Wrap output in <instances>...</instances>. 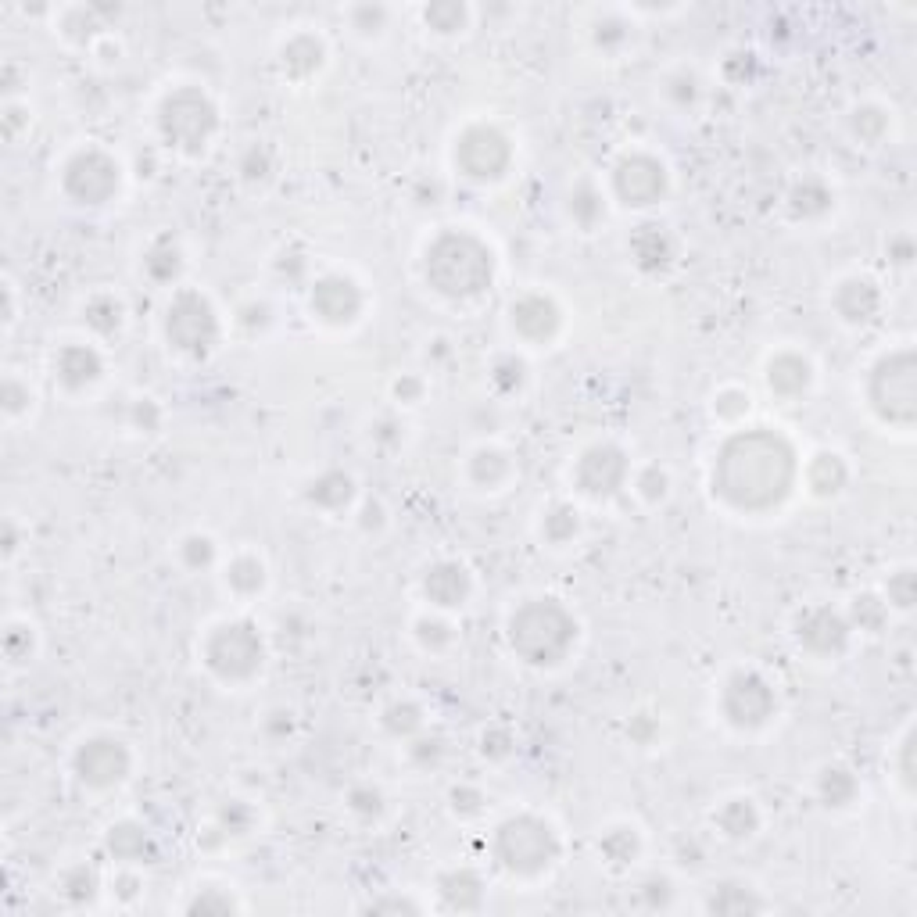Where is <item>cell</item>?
Instances as JSON below:
<instances>
[{"label":"cell","instance_id":"obj_1","mask_svg":"<svg viewBox=\"0 0 917 917\" xmlns=\"http://www.w3.org/2000/svg\"><path fill=\"white\" fill-rule=\"evenodd\" d=\"M792 473H796L792 448L778 434L753 430L720 448L713 488L738 509H767L789 495Z\"/></svg>","mask_w":917,"mask_h":917},{"label":"cell","instance_id":"obj_2","mask_svg":"<svg viewBox=\"0 0 917 917\" xmlns=\"http://www.w3.org/2000/svg\"><path fill=\"white\" fill-rule=\"evenodd\" d=\"M577 638L574 617L556 599H534L509 620V642L534 667H552L570 652Z\"/></svg>","mask_w":917,"mask_h":917},{"label":"cell","instance_id":"obj_3","mask_svg":"<svg viewBox=\"0 0 917 917\" xmlns=\"http://www.w3.org/2000/svg\"><path fill=\"white\" fill-rule=\"evenodd\" d=\"M427 280L445 298H473L491 283V251L470 233H445L427 251Z\"/></svg>","mask_w":917,"mask_h":917},{"label":"cell","instance_id":"obj_4","mask_svg":"<svg viewBox=\"0 0 917 917\" xmlns=\"http://www.w3.org/2000/svg\"><path fill=\"white\" fill-rule=\"evenodd\" d=\"M495 857L502 860V867L516 871V875H538L552 860L559 857V842L556 832L549 824L538 821V817H513L498 828L495 835Z\"/></svg>","mask_w":917,"mask_h":917},{"label":"cell","instance_id":"obj_5","mask_svg":"<svg viewBox=\"0 0 917 917\" xmlns=\"http://www.w3.org/2000/svg\"><path fill=\"white\" fill-rule=\"evenodd\" d=\"M914 398V355L900 348V352L885 355L875 366V373H871V405L878 409L882 420L907 427V423H914Z\"/></svg>","mask_w":917,"mask_h":917},{"label":"cell","instance_id":"obj_6","mask_svg":"<svg viewBox=\"0 0 917 917\" xmlns=\"http://www.w3.org/2000/svg\"><path fill=\"white\" fill-rule=\"evenodd\" d=\"M205 660L223 681H244L262 667V638L251 624L215 627L205 645Z\"/></svg>","mask_w":917,"mask_h":917},{"label":"cell","instance_id":"obj_7","mask_svg":"<svg viewBox=\"0 0 917 917\" xmlns=\"http://www.w3.org/2000/svg\"><path fill=\"white\" fill-rule=\"evenodd\" d=\"M215 129V108L198 90H180L162 104V133L183 151H201Z\"/></svg>","mask_w":917,"mask_h":917},{"label":"cell","instance_id":"obj_8","mask_svg":"<svg viewBox=\"0 0 917 917\" xmlns=\"http://www.w3.org/2000/svg\"><path fill=\"white\" fill-rule=\"evenodd\" d=\"M165 330H169V341L176 344L180 352H194V355L208 352L215 344V334H219L212 305H208L198 291L176 294V301L169 305V323H165Z\"/></svg>","mask_w":917,"mask_h":917},{"label":"cell","instance_id":"obj_9","mask_svg":"<svg viewBox=\"0 0 917 917\" xmlns=\"http://www.w3.org/2000/svg\"><path fill=\"white\" fill-rule=\"evenodd\" d=\"M65 190L79 205H104L119 190V165L104 151H79L65 165Z\"/></svg>","mask_w":917,"mask_h":917},{"label":"cell","instance_id":"obj_10","mask_svg":"<svg viewBox=\"0 0 917 917\" xmlns=\"http://www.w3.org/2000/svg\"><path fill=\"white\" fill-rule=\"evenodd\" d=\"M720 706H724V717H728L735 728H760V724H767L774 713V692L760 674L738 670L735 678L724 685Z\"/></svg>","mask_w":917,"mask_h":917},{"label":"cell","instance_id":"obj_11","mask_svg":"<svg viewBox=\"0 0 917 917\" xmlns=\"http://www.w3.org/2000/svg\"><path fill=\"white\" fill-rule=\"evenodd\" d=\"M455 162L463 165V172L473 176V180H495V176H502L509 165V140L502 137L498 129L477 126L459 140Z\"/></svg>","mask_w":917,"mask_h":917},{"label":"cell","instance_id":"obj_12","mask_svg":"<svg viewBox=\"0 0 917 917\" xmlns=\"http://www.w3.org/2000/svg\"><path fill=\"white\" fill-rule=\"evenodd\" d=\"M613 183H617V194L624 198V205L642 208V205H652V201L663 198V190H667V172H663V165L656 162V158L631 155L617 165Z\"/></svg>","mask_w":917,"mask_h":917},{"label":"cell","instance_id":"obj_13","mask_svg":"<svg viewBox=\"0 0 917 917\" xmlns=\"http://www.w3.org/2000/svg\"><path fill=\"white\" fill-rule=\"evenodd\" d=\"M76 771L86 785L108 789V785L126 778L129 753L122 742H115V738H94V742H86V746L76 753Z\"/></svg>","mask_w":917,"mask_h":917},{"label":"cell","instance_id":"obj_14","mask_svg":"<svg viewBox=\"0 0 917 917\" xmlns=\"http://www.w3.org/2000/svg\"><path fill=\"white\" fill-rule=\"evenodd\" d=\"M624 480H627V459L613 445L588 448L581 455V463H577V484H581V491H588L595 498H609L613 491H620Z\"/></svg>","mask_w":917,"mask_h":917},{"label":"cell","instance_id":"obj_15","mask_svg":"<svg viewBox=\"0 0 917 917\" xmlns=\"http://www.w3.org/2000/svg\"><path fill=\"white\" fill-rule=\"evenodd\" d=\"M846 638H849V624L828 606H817V609H806L799 617V642L806 645L810 652L817 656H835V652L846 649Z\"/></svg>","mask_w":917,"mask_h":917},{"label":"cell","instance_id":"obj_16","mask_svg":"<svg viewBox=\"0 0 917 917\" xmlns=\"http://www.w3.org/2000/svg\"><path fill=\"white\" fill-rule=\"evenodd\" d=\"M312 309L326 319V323H348L355 312L362 309V294L352 280L344 276H323L312 291Z\"/></svg>","mask_w":917,"mask_h":917},{"label":"cell","instance_id":"obj_17","mask_svg":"<svg viewBox=\"0 0 917 917\" xmlns=\"http://www.w3.org/2000/svg\"><path fill=\"white\" fill-rule=\"evenodd\" d=\"M513 326L527 341H549L559 326V309L541 294H527L513 305Z\"/></svg>","mask_w":917,"mask_h":917},{"label":"cell","instance_id":"obj_18","mask_svg":"<svg viewBox=\"0 0 917 917\" xmlns=\"http://www.w3.org/2000/svg\"><path fill=\"white\" fill-rule=\"evenodd\" d=\"M423 592L430 602L438 606H463L466 595H470V574H466L459 563H438L423 581Z\"/></svg>","mask_w":917,"mask_h":917},{"label":"cell","instance_id":"obj_19","mask_svg":"<svg viewBox=\"0 0 917 917\" xmlns=\"http://www.w3.org/2000/svg\"><path fill=\"white\" fill-rule=\"evenodd\" d=\"M54 369H58V380L65 387H86L101 377V355L86 344H69V348H61Z\"/></svg>","mask_w":917,"mask_h":917},{"label":"cell","instance_id":"obj_20","mask_svg":"<svg viewBox=\"0 0 917 917\" xmlns=\"http://www.w3.org/2000/svg\"><path fill=\"white\" fill-rule=\"evenodd\" d=\"M878 305H882V294H878V287L871 280H849L835 294V309L849 323H867L878 312Z\"/></svg>","mask_w":917,"mask_h":917},{"label":"cell","instance_id":"obj_21","mask_svg":"<svg viewBox=\"0 0 917 917\" xmlns=\"http://www.w3.org/2000/svg\"><path fill=\"white\" fill-rule=\"evenodd\" d=\"M631 251H635L642 269H663L670 262V255H674V244L663 233V226H638L635 240H631Z\"/></svg>","mask_w":917,"mask_h":917},{"label":"cell","instance_id":"obj_22","mask_svg":"<svg viewBox=\"0 0 917 917\" xmlns=\"http://www.w3.org/2000/svg\"><path fill=\"white\" fill-rule=\"evenodd\" d=\"M767 380H771V387L778 391V395H803L806 384H810V362L799 359V355H778V359L771 362V373H767Z\"/></svg>","mask_w":917,"mask_h":917},{"label":"cell","instance_id":"obj_23","mask_svg":"<svg viewBox=\"0 0 917 917\" xmlns=\"http://www.w3.org/2000/svg\"><path fill=\"white\" fill-rule=\"evenodd\" d=\"M717 824H720V832L731 835V839H746V835L756 832L760 817H756V806L749 803V799H731V803L720 806Z\"/></svg>","mask_w":917,"mask_h":917},{"label":"cell","instance_id":"obj_24","mask_svg":"<svg viewBox=\"0 0 917 917\" xmlns=\"http://www.w3.org/2000/svg\"><path fill=\"white\" fill-rule=\"evenodd\" d=\"M441 896L448 907L455 910H473L480 903V878L473 871H452L441 878Z\"/></svg>","mask_w":917,"mask_h":917},{"label":"cell","instance_id":"obj_25","mask_svg":"<svg viewBox=\"0 0 917 917\" xmlns=\"http://www.w3.org/2000/svg\"><path fill=\"white\" fill-rule=\"evenodd\" d=\"M309 498L323 509H344L352 502V477H344V473H326V477H319L316 484H312Z\"/></svg>","mask_w":917,"mask_h":917},{"label":"cell","instance_id":"obj_26","mask_svg":"<svg viewBox=\"0 0 917 917\" xmlns=\"http://www.w3.org/2000/svg\"><path fill=\"white\" fill-rule=\"evenodd\" d=\"M319 61H323V47H319V40H312V36H294V40L283 47V65H287L294 76H305V72L319 69Z\"/></svg>","mask_w":917,"mask_h":917},{"label":"cell","instance_id":"obj_27","mask_svg":"<svg viewBox=\"0 0 917 917\" xmlns=\"http://www.w3.org/2000/svg\"><path fill=\"white\" fill-rule=\"evenodd\" d=\"M810 484H814L817 495H835L846 484V466H842L839 455H817L814 466H810Z\"/></svg>","mask_w":917,"mask_h":917},{"label":"cell","instance_id":"obj_28","mask_svg":"<svg viewBox=\"0 0 917 917\" xmlns=\"http://www.w3.org/2000/svg\"><path fill=\"white\" fill-rule=\"evenodd\" d=\"M108 846H112V853L119 860H140L151 849V839H147V832L137 828V824H119L108 835Z\"/></svg>","mask_w":917,"mask_h":917},{"label":"cell","instance_id":"obj_29","mask_svg":"<svg viewBox=\"0 0 917 917\" xmlns=\"http://www.w3.org/2000/svg\"><path fill=\"white\" fill-rule=\"evenodd\" d=\"M821 796L828 806H846L849 799L857 796V781H853L849 771H842V767H828L821 774Z\"/></svg>","mask_w":917,"mask_h":917},{"label":"cell","instance_id":"obj_30","mask_svg":"<svg viewBox=\"0 0 917 917\" xmlns=\"http://www.w3.org/2000/svg\"><path fill=\"white\" fill-rule=\"evenodd\" d=\"M509 473V455L498 452V448H480L477 455H473V480H480V484H498V480Z\"/></svg>","mask_w":917,"mask_h":917},{"label":"cell","instance_id":"obj_31","mask_svg":"<svg viewBox=\"0 0 917 917\" xmlns=\"http://www.w3.org/2000/svg\"><path fill=\"white\" fill-rule=\"evenodd\" d=\"M226 581H230L237 592H258V588H262V581H266V570H262V563H258V559L240 556L237 563L230 566Z\"/></svg>","mask_w":917,"mask_h":917},{"label":"cell","instance_id":"obj_32","mask_svg":"<svg viewBox=\"0 0 917 917\" xmlns=\"http://www.w3.org/2000/svg\"><path fill=\"white\" fill-rule=\"evenodd\" d=\"M828 205H832V194H828L817 180H806L803 187H796V194H792L796 215H821Z\"/></svg>","mask_w":917,"mask_h":917},{"label":"cell","instance_id":"obj_33","mask_svg":"<svg viewBox=\"0 0 917 917\" xmlns=\"http://www.w3.org/2000/svg\"><path fill=\"white\" fill-rule=\"evenodd\" d=\"M710 910H717V914H746V910H760V903L749 900L746 889H738V885H724V889L713 892Z\"/></svg>","mask_w":917,"mask_h":917},{"label":"cell","instance_id":"obj_34","mask_svg":"<svg viewBox=\"0 0 917 917\" xmlns=\"http://www.w3.org/2000/svg\"><path fill=\"white\" fill-rule=\"evenodd\" d=\"M144 266L155 280H172V276L180 273V251L172 248L169 240H162V244L144 258Z\"/></svg>","mask_w":917,"mask_h":917},{"label":"cell","instance_id":"obj_35","mask_svg":"<svg viewBox=\"0 0 917 917\" xmlns=\"http://www.w3.org/2000/svg\"><path fill=\"white\" fill-rule=\"evenodd\" d=\"M427 22L441 33H452L466 22V8L463 4H434V8H427Z\"/></svg>","mask_w":917,"mask_h":917},{"label":"cell","instance_id":"obj_36","mask_svg":"<svg viewBox=\"0 0 917 917\" xmlns=\"http://www.w3.org/2000/svg\"><path fill=\"white\" fill-rule=\"evenodd\" d=\"M384 724L395 731V735H412V731L423 724V717H420V710H416V706L405 703V706H391V710H387V717H384Z\"/></svg>","mask_w":917,"mask_h":917},{"label":"cell","instance_id":"obj_37","mask_svg":"<svg viewBox=\"0 0 917 917\" xmlns=\"http://www.w3.org/2000/svg\"><path fill=\"white\" fill-rule=\"evenodd\" d=\"M574 531H577V513H570V509H563V506L545 520V534H549L552 541L574 538Z\"/></svg>","mask_w":917,"mask_h":917},{"label":"cell","instance_id":"obj_38","mask_svg":"<svg viewBox=\"0 0 917 917\" xmlns=\"http://www.w3.org/2000/svg\"><path fill=\"white\" fill-rule=\"evenodd\" d=\"M889 602H896L900 609L914 606V574L900 570L896 577H889Z\"/></svg>","mask_w":917,"mask_h":917},{"label":"cell","instance_id":"obj_39","mask_svg":"<svg viewBox=\"0 0 917 917\" xmlns=\"http://www.w3.org/2000/svg\"><path fill=\"white\" fill-rule=\"evenodd\" d=\"M853 126H857V133L864 140H878L882 137V129H885V115L878 112V108H864V112H857Z\"/></svg>","mask_w":917,"mask_h":917},{"label":"cell","instance_id":"obj_40","mask_svg":"<svg viewBox=\"0 0 917 917\" xmlns=\"http://www.w3.org/2000/svg\"><path fill=\"white\" fill-rule=\"evenodd\" d=\"M853 613H857V620L864 627H882V620H885V606L878 599H871V595H864V599H857V606H853Z\"/></svg>","mask_w":917,"mask_h":917},{"label":"cell","instance_id":"obj_41","mask_svg":"<svg viewBox=\"0 0 917 917\" xmlns=\"http://www.w3.org/2000/svg\"><path fill=\"white\" fill-rule=\"evenodd\" d=\"M65 892H69L72 900H90V896H94V875H90L86 867L72 871V875L65 878Z\"/></svg>","mask_w":917,"mask_h":917},{"label":"cell","instance_id":"obj_42","mask_svg":"<svg viewBox=\"0 0 917 917\" xmlns=\"http://www.w3.org/2000/svg\"><path fill=\"white\" fill-rule=\"evenodd\" d=\"M183 556H187L190 566H205V563H212L215 549H212V541L208 538H190L187 545H183Z\"/></svg>","mask_w":917,"mask_h":917},{"label":"cell","instance_id":"obj_43","mask_svg":"<svg viewBox=\"0 0 917 917\" xmlns=\"http://www.w3.org/2000/svg\"><path fill=\"white\" fill-rule=\"evenodd\" d=\"M420 638L427 645H445L448 638H452V631H448V624H441V620H420Z\"/></svg>","mask_w":917,"mask_h":917},{"label":"cell","instance_id":"obj_44","mask_svg":"<svg viewBox=\"0 0 917 917\" xmlns=\"http://www.w3.org/2000/svg\"><path fill=\"white\" fill-rule=\"evenodd\" d=\"M352 810H359V814H380V792L373 789L352 792Z\"/></svg>","mask_w":917,"mask_h":917},{"label":"cell","instance_id":"obj_45","mask_svg":"<svg viewBox=\"0 0 917 917\" xmlns=\"http://www.w3.org/2000/svg\"><path fill=\"white\" fill-rule=\"evenodd\" d=\"M584 208H592V215H599L602 212V205H599V198H595V190L592 187H581L574 194V215L584 223Z\"/></svg>","mask_w":917,"mask_h":917},{"label":"cell","instance_id":"obj_46","mask_svg":"<svg viewBox=\"0 0 917 917\" xmlns=\"http://www.w3.org/2000/svg\"><path fill=\"white\" fill-rule=\"evenodd\" d=\"M663 491H667V477H663V473L652 466V470L642 477V495L645 498H663Z\"/></svg>","mask_w":917,"mask_h":917},{"label":"cell","instance_id":"obj_47","mask_svg":"<svg viewBox=\"0 0 917 917\" xmlns=\"http://www.w3.org/2000/svg\"><path fill=\"white\" fill-rule=\"evenodd\" d=\"M190 910H233L230 900H212V896H205V900H198Z\"/></svg>","mask_w":917,"mask_h":917},{"label":"cell","instance_id":"obj_48","mask_svg":"<svg viewBox=\"0 0 917 917\" xmlns=\"http://www.w3.org/2000/svg\"><path fill=\"white\" fill-rule=\"evenodd\" d=\"M398 395L416 398V395H420V384H412V380H405V384H398Z\"/></svg>","mask_w":917,"mask_h":917}]
</instances>
